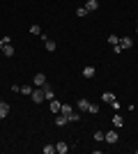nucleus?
<instances>
[{
	"mask_svg": "<svg viewBox=\"0 0 138 154\" xmlns=\"http://www.w3.org/2000/svg\"><path fill=\"white\" fill-rule=\"evenodd\" d=\"M104 140L106 143H111V145H115V143L120 140V134H118V129H108L104 134Z\"/></svg>",
	"mask_w": 138,
	"mask_h": 154,
	"instance_id": "obj_1",
	"label": "nucleus"
},
{
	"mask_svg": "<svg viewBox=\"0 0 138 154\" xmlns=\"http://www.w3.org/2000/svg\"><path fill=\"white\" fill-rule=\"evenodd\" d=\"M30 97H32V103H41V101L46 99L41 88H32V94H30Z\"/></svg>",
	"mask_w": 138,
	"mask_h": 154,
	"instance_id": "obj_2",
	"label": "nucleus"
},
{
	"mask_svg": "<svg viewBox=\"0 0 138 154\" xmlns=\"http://www.w3.org/2000/svg\"><path fill=\"white\" fill-rule=\"evenodd\" d=\"M120 46H122V51L133 48V37H120Z\"/></svg>",
	"mask_w": 138,
	"mask_h": 154,
	"instance_id": "obj_3",
	"label": "nucleus"
},
{
	"mask_svg": "<svg viewBox=\"0 0 138 154\" xmlns=\"http://www.w3.org/2000/svg\"><path fill=\"white\" fill-rule=\"evenodd\" d=\"M76 106H78L81 113H90V101H87V99H78V101H76Z\"/></svg>",
	"mask_w": 138,
	"mask_h": 154,
	"instance_id": "obj_4",
	"label": "nucleus"
},
{
	"mask_svg": "<svg viewBox=\"0 0 138 154\" xmlns=\"http://www.w3.org/2000/svg\"><path fill=\"white\" fill-rule=\"evenodd\" d=\"M55 152H58V154H67V152H69V145H67L65 140L55 143Z\"/></svg>",
	"mask_w": 138,
	"mask_h": 154,
	"instance_id": "obj_5",
	"label": "nucleus"
},
{
	"mask_svg": "<svg viewBox=\"0 0 138 154\" xmlns=\"http://www.w3.org/2000/svg\"><path fill=\"white\" fill-rule=\"evenodd\" d=\"M111 122H113V127H115V129H122V127H124V117H122V115H113Z\"/></svg>",
	"mask_w": 138,
	"mask_h": 154,
	"instance_id": "obj_6",
	"label": "nucleus"
},
{
	"mask_svg": "<svg viewBox=\"0 0 138 154\" xmlns=\"http://www.w3.org/2000/svg\"><path fill=\"white\" fill-rule=\"evenodd\" d=\"M55 124H58V127H67V124H69V120H67V115H62V113H58V115H55Z\"/></svg>",
	"mask_w": 138,
	"mask_h": 154,
	"instance_id": "obj_7",
	"label": "nucleus"
},
{
	"mask_svg": "<svg viewBox=\"0 0 138 154\" xmlns=\"http://www.w3.org/2000/svg\"><path fill=\"white\" fill-rule=\"evenodd\" d=\"M85 9H87V12H97V9H99V0H87Z\"/></svg>",
	"mask_w": 138,
	"mask_h": 154,
	"instance_id": "obj_8",
	"label": "nucleus"
},
{
	"mask_svg": "<svg viewBox=\"0 0 138 154\" xmlns=\"http://www.w3.org/2000/svg\"><path fill=\"white\" fill-rule=\"evenodd\" d=\"M60 108H62V103H60L58 99H51V113H53V115H58Z\"/></svg>",
	"mask_w": 138,
	"mask_h": 154,
	"instance_id": "obj_9",
	"label": "nucleus"
},
{
	"mask_svg": "<svg viewBox=\"0 0 138 154\" xmlns=\"http://www.w3.org/2000/svg\"><path fill=\"white\" fill-rule=\"evenodd\" d=\"M41 90H44V97L48 99V101H51V99H55V97H53V90H51V85H48V83L41 85Z\"/></svg>",
	"mask_w": 138,
	"mask_h": 154,
	"instance_id": "obj_10",
	"label": "nucleus"
},
{
	"mask_svg": "<svg viewBox=\"0 0 138 154\" xmlns=\"http://www.w3.org/2000/svg\"><path fill=\"white\" fill-rule=\"evenodd\" d=\"M7 115H9V103L0 101V120H2V117H7Z\"/></svg>",
	"mask_w": 138,
	"mask_h": 154,
	"instance_id": "obj_11",
	"label": "nucleus"
},
{
	"mask_svg": "<svg viewBox=\"0 0 138 154\" xmlns=\"http://www.w3.org/2000/svg\"><path fill=\"white\" fill-rule=\"evenodd\" d=\"M44 83H48L44 74H35V85H37V88H41V85H44Z\"/></svg>",
	"mask_w": 138,
	"mask_h": 154,
	"instance_id": "obj_12",
	"label": "nucleus"
},
{
	"mask_svg": "<svg viewBox=\"0 0 138 154\" xmlns=\"http://www.w3.org/2000/svg\"><path fill=\"white\" fill-rule=\"evenodd\" d=\"M94 74H97V69H94L92 64H87L85 69H83V76H85V78H92V76H94Z\"/></svg>",
	"mask_w": 138,
	"mask_h": 154,
	"instance_id": "obj_13",
	"label": "nucleus"
},
{
	"mask_svg": "<svg viewBox=\"0 0 138 154\" xmlns=\"http://www.w3.org/2000/svg\"><path fill=\"white\" fill-rule=\"evenodd\" d=\"M101 101L104 103H113L115 101V94H113V92H104V94H101Z\"/></svg>",
	"mask_w": 138,
	"mask_h": 154,
	"instance_id": "obj_14",
	"label": "nucleus"
},
{
	"mask_svg": "<svg viewBox=\"0 0 138 154\" xmlns=\"http://www.w3.org/2000/svg\"><path fill=\"white\" fill-rule=\"evenodd\" d=\"M67 120H69V122H78L81 120V110H72V113L67 115Z\"/></svg>",
	"mask_w": 138,
	"mask_h": 154,
	"instance_id": "obj_15",
	"label": "nucleus"
},
{
	"mask_svg": "<svg viewBox=\"0 0 138 154\" xmlns=\"http://www.w3.org/2000/svg\"><path fill=\"white\" fill-rule=\"evenodd\" d=\"M2 55L12 58V55H14V46H12V44H5V46H2Z\"/></svg>",
	"mask_w": 138,
	"mask_h": 154,
	"instance_id": "obj_16",
	"label": "nucleus"
},
{
	"mask_svg": "<svg viewBox=\"0 0 138 154\" xmlns=\"http://www.w3.org/2000/svg\"><path fill=\"white\" fill-rule=\"evenodd\" d=\"M44 46H46V51H48V53H53V51H55V48H58V44H55L53 39H48V42H44Z\"/></svg>",
	"mask_w": 138,
	"mask_h": 154,
	"instance_id": "obj_17",
	"label": "nucleus"
},
{
	"mask_svg": "<svg viewBox=\"0 0 138 154\" xmlns=\"http://www.w3.org/2000/svg\"><path fill=\"white\" fill-rule=\"evenodd\" d=\"M41 152H44V154H55V145H44Z\"/></svg>",
	"mask_w": 138,
	"mask_h": 154,
	"instance_id": "obj_18",
	"label": "nucleus"
},
{
	"mask_svg": "<svg viewBox=\"0 0 138 154\" xmlns=\"http://www.w3.org/2000/svg\"><path fill=\"white\" fill-rule=\"evenodd\" d=\"M21 94L30 97V94H32V88H30V85H21Z\"/></svg>",
	"mask_w": 138,
	"mask_h": 154,
	"instance_id": "obj_19",
	"label": "nucleus"
},
{
	"mask_svg": "<svg viewBox=\"0 0 138 154\" xmlns=\"http://www.w3.org/2000/svg\"><path fill=\"white\" fill-rule=\"evenodd\" d=\"M72 106H69V103H62V108H60V113H62V115H69V113H72Z\"/></svg>",
	"mask_w": 138,
	"mask_h": 154,
	"instance_id": "obj_20",
	"label": "nucleus"
},
{
	"mask_svg": "<svg viewBox=\"0 0 138 154\" xmlns=\"http://www.w3.org/2000/svg\"><path fill=\"white\" fill-rule=\"evenodd\" d=\"M108 44H111V46H118L120 44V37H118V35H111V37H108Z\"/></svg>",
	"mask_w": 138,
	"mask_h": 154,
	"instance_id": "obj_21",
	"label": "nucleus"
},
{
	"mask_svg": "<svg viewBox=\"0 0 138 154\" xmlns=\"http://www.w3.org/2000/svg\"><path fill=\"white\" fill-rule=\"evenodd\" d=\"M92 138H94L97 143H101V140H104V131H94V134H92Z\"/></svg>",
	"mask_w": 138,
	"mask_h": 154,
	"instance_id": "obj_22",
	"label": "nucleus"
},
{
	"mask_svg": "<svg viewBox=\"0 0 138 154\" xmlns=\"http://www.w3.org/2000/svg\"><path fill=\"white\" fill-rule=\"evenodd\" d=\"M30 35H37V37H39V35H41V28L39 26H30Z\"/></svg>",
	"mask_w": 138,
	"mask_h": 154,
	"instance_id": "obj_23",
	"label": "nucleus"
},
{
	"mask_svg": "<svg viewBox=\"0 0 138 154\" xmlns=\"http://www.w3.org/2000/svg\"><path fill=\"white\" fill-rule=\"evenodd\" d=\"M76 16H81V19L87 16V9H85V7H78V9H76Z\"/></svg>",
	"mask_w": 138,
	"mask_h": 154,
	"instance_id": "obj_24",
	"label": "nucleus"
},
{
	"mask_svg": "<svg viewBox=\"0 0 138 154\" xmlns=\"http://www.w3.org/2000/svg\"><path fill=\"white\" fill-rule=\"evenodd\" d=\"M90 113H92V115H94V113H99V106H97V103H90Z\"/></svg>",
	"mask_w": 138,
	"mask_h": 154,
	"instance_id": "obj_25",
	"label": "nucleus"
},
{
	"mask_svg": "<svg viewBox=\"0 0 138 154\" xmlns=\"http://www.w3.org/2000/svg\"><path fill=\"white\" fill-rule=\"evenodd\" d=\"M111 106H113V108H115V110H120V108H122V103H120V101H118V99H115V101H113V103H111Z\"/></svg>",
	"mask_w": 138,
	"mask_h": 154,
	"instance_id": "obj_26",
	"label": "nucleus"
},
{
	"mask_svg": "<svg viewBox=\"0 0 138 154\" xmlns=\"http://www.w3.org/2000/svg\"><path fill=\"white\" fill-rule=\"evenodd\" d=\"M2 46H5V42H2V37H0V51H2Z\"/></svg>",
	"mask_w": 138,
	"mask_h": 154,
	"instance_id": "obj_27",
	"label": "nucleus"
},
{
	"mask_svg": "<svg viewBox=\"0 0 138 154\" xmlns=\"http://www.w3.org/2000/svg\"><path fill=\"white\" fill-rule=\"evenodd\" d=\"M136 35H138V26H136Z\"/></svg>",
	"mask_w": 138,
	"mask_h": 154,
	"instance_id": "obj_28",
	"label": "nucleus"
}]
</instances>
